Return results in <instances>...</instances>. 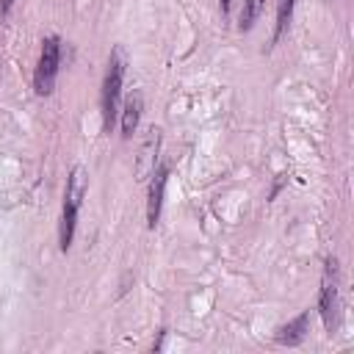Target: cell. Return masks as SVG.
<instances>
[{"label":"cell","instance_id":"cell-3","mask_svg":"<svg viewBox=\"0 0 354 354\" xmlns=\"http://www.w3.org/2000/svg\"><path fill=\"white\" fill-rule=\"evenodd\" d=\"M340 271L337 260L326 257L324 263V277H321V290H318V313L324 321L326 335H335L340 326Z\"/></svg>","mask_w":354,"mask_h":354},{"label":"cell","instance_id":"cell-6","mask_svg":"<svg viewBox=\"0 0 354 354\" xmlns=\"http://www.w3.org/2000/svg\"><path fill=\"white\" fill-rule=\"evenodd\" d=\"M307 332H310V310H304V313H299L293 321L282 324V326L277 329L274 340H277L279 346H299V343H304Z\"/></svg>","mask_w":354,"mask_h":354},{"label":"cell","instance_id":"cell-10","mask_svg":"<svg viewBox=\"0 0 354 354\" xmlns=\"http://www.w3.org/2000/svg\"><path fill=\"white\" fill-rule=\"evenodd\" d=\"M293 8H296V0H277V22H274V39H271V44H279V39L288 33Z\"/></svg>","mask_w":354,"mask_h":354},{"label":"cell","instance_id":"cell-5","mask_svg":"<svg viewBox=\"0 0 354 354\" xmlns=\"http://www.w3.org/2000/svg\"><path fill=\"white\" fill-rule=\"evenodd\" d=\"M166 180H169V166L158 163L152 169V183H149V196H147V224L155 230L160 210H163V194H166Z\"/></svg>","mask_w":354,"mask_h":354},{"label":"cell","instance_id":"cell-9","mask_svg":"<svg viewBox=\"0 0 354 354\" xmlns=\"http://www.w3.org/2000/svg\"><path fill=\"white\" fill-rule=\"evenodd\" d=\"M263 8H266V0H243L241 14H238V30L241 33H249L254 28V22L260 19Z\"/></svg>","mask_w":354,"mask_h":354},{"label":"cell","instance_id":"cell-7","mask_svg":"<svg viewBox=\"0 0 354 354\" xmlns=\"http://www.w3.org/2000/svg\"><path fill=\"white\" fill-rule=\"evenodd\" d=\"M141 108H144V100H141L138 91H133V94L124 100L122 111H119V116H122V122H119V127H122V138H130V136L136 133L138 119H141Z\"/></svg>","mask_w":354,"mask_h":354},{"label":"cell","instance_id":"cell-11","mask_svg":"<svg viewBox=\"0 0 354 354\" xmlns=\"http://www.w3.org/2000/svg\"><path fill=\"white\" fill-rule=\"evenodd\" d=\"M11 6H14V0H0V17H8Z\"/></svg>","mask_w":354,"mask_h":354},{"label":"cell","instance_id":"cell-4","mask_svg":"<svg viewBox=\"0 0 354 354\" xmlns=\"http://www.w3.org/2000/svg\"><path fill=\"white\" fill-rule=\"evenodd\" d=\"M58 66H61V39L44 36L41 41V53H39V64L33 72V91L39 97H50L55 88V77H58Z\"/></svg>","mask_w":354,"mask_h":354},{"label":"cell","instance_id":"cell-12","mask_svg":"<svg viewBox=\"0 0 354 354\" xmlns=\"http://www.w3.org/2000/svg\"><path fill=\"white\" fill-rule=\"evenodd\" d=\"M218 6H221V14H230V6H232V0H218Z\"/></svg>","mask_w":354,"mask_h":354},{"label":"cell","instance_id":"cell-1","mask_svg":"<svg viewBox=\"0 0 354 354\" xmlns=\"http://www.w3.org/2000/svg\"><path fill=\"white\" fill-rule=\"evenodd\" d=\"M124 53L122 47L111 50L108 58V69L102 77V94H100V105H102V130L111 133L116 119H119V105H122V83H124Z\"/></svg>","mask_w":354,"mask_h":354},{"label":"cell","instance_id":"cell-8","mask_svg":"<svg viewBox=\"0 0 354 354\" xmlns=\"http://www.w3.org/2000/svg\"><path fill=\"white\" fill-rule=\"evenodd\" d=\"M158 141H160V136H158V130H155V127H149V136H147V141H144V147H141V163H138V180H144L147 174H152V169L158 166V158H155V152H158Z\"/></svg>","mask_w":354,"mask_h":354},{"label":"cell","instance_id":"cell-2","mask_svg":"<svg viewBox=\"0 0 354 354\" xmlns=\"http://www.w3.org/2000/svg\"><path fill=\"white\" fill-rule=\"evenodd\" d=\"M83 194H86V171H83V166H72V171L66 177V188H64V207H61V224H58L61 252H69V246H72Z\"/></svg>","mask_w":354,"mask_h":354}]
</instances>
